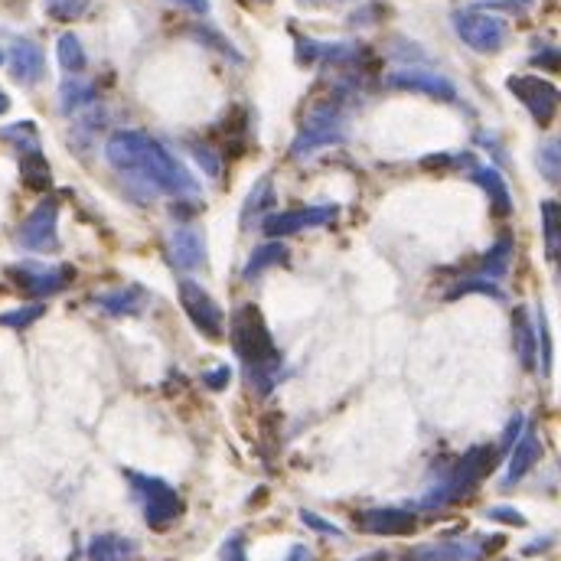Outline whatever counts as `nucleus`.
<instances>
[{
    "mask_svg": "<svg viewBox=\"0 0 561 561\" xmlns=\"http://www.w3.org/2000/svg\"><path fill=\"white\" fill-rule=\"evenodd\" d=\"M108 164L128 173L134 180H144L151 190L170 193V196H193L199 186L186 173V167L160 141H154L144 131H118L105 144Z\"/></svg>",
    "mask_w": 561,
    "mask_h": 561,
    "instance_id": "obj_1",
    "label": "nucleus"
},
{
    "mask_svg": "<svg viewBox=\"0 0 561 561\" xmlns=\"http://www.w3.org/2000/svg\"><path fill=\"white\" fill-rule=\"evenodd\" d=\"M232 353L242 359L248 379L255 382L258 395H268L281 382V353L268 330L265 317L255 304H239L232 310Z\"/></svg>",
    "mask_w": 561,
    "mask_h": 561,
    "instance_id": "obj_2",
    "label": "nucleus"
},
{
    "mask_svg": "<svg viewBox=\"0 0 561 561\" xmlns=\"http://www.w3.org/2000/svg\"><path fill=\"white\" fill-rule=\"evenodd\" d=\"M496 460H500V447H490V444L470 447V451L451 467V473H447V477L434 486L431 493H425L421 506H425V509H441V506L460 503L464 496H470L483 483L486 473L496 467Z\"/></svg>",
    "mask_w": 561,
    "mask_h": 561,
    "instance_id": "obj_3",
    "label": "nucleus"
},
{
    "mask_svg": "<svg viewBox=\"0 0 561 561\" xmlns=\"http://www.w3.org/2000/svg\"><path fill=\"white\" fill-rule=\"evenodd\" d=\"M128 483H131V490H134L137 500H141L144 519H147V526H151V529H170L173 522L183 516L180 493L173 490L167 480L128 470Z\"/></svg>",
    "mask_w": 561,
    "mask_h": 561,
    "instance_id": "obj_4",
    "label": "nucleus"
},
{
    "mask_svg": "<svg viewBox=\"0 0 561 561\" xmlns=\"http://www.w3.org/2000/svg\"><path fill=\"white\" fill-rule=\"evenodd\" d=\"M177 297H180L183 314L190 317V323L199 333L209 336V340H222V333H226V314H222L216 297L209 294L203 284L193 281V278H180L177 281Z\"/></svg>",
    "mask_w": 561,
    "mask_h": 561,
    "instance_id": "obj_5",
    "label": "nucleus"
},
{
    "mask_svg": "<svg viewBox=\"0 0 561 561\" xmlns=\"http://www.w3.org/2000/svg\"><path fill=\"white\" fill-rule=\"evenodd\" d=\"M454 30L457 36L464 40L470 49H477V53H500L503 43H506V20L486 14V10H457L454 14Z\"/></svg>",
    "mask_w": 561,
    "mask_h": 561,
    "instance_id": "obj_6",
    "label": "nucleus"
},
{
    "mask_svg": "<svg viewBox=\"0 0 561 561\" xmlns=\"http://www.w3.org/2000/svg\"><path fill=\"white\" fill-rule=\"evenodd\" d=\"M346 141V124H343V115L336 105H320L310 111L307 124L301 128V134L294 137L291 144V154L294 157H307L320 151V147H330V144H340Z\"/></svg>",
    "mask_w": 561,
    "mask_h": 561,
    "instance_id": "obj_7",
    "label": "nucleus"
},
{
    "mask_svg": "<svg viewBox=\"0 0 561 561\" xmlns=\"http://www.w3.org/2000/svg\"><path fill=\"white\" fill-rule=\"evenodd\" d=\"M7 278L17 284V288L36 297V301H43V297H53L59 291H66L72 278H76V271L69 265H36V261H20V265H10L7 268Z\"/></svg>",
    "mask_w": 561,
    "mask_h": 561,
    "instance_id": "obj_8",
    "label": "nucleus"
},
{
    "mask_svg": "<svg viewBox=\"0 0 561 561\" xmlns=\"http://www.w3.org/2000/svg\"><path fill=\"white\" fill-rule=\"evenodd\" d=\"M506 85H509V92H513L522 102V108H526L529 115L535 118V124L548 128V124L555 121L558 108H561V89H558V85H552L542 76H513Z\"/></svg>",
    "mask_w": 561,
    "mask_h": 561,
    "instance_id": "obj_9",
    "label": "nucleus"
},
{
    "mask_svg": "<svg viewBox=\"0 0 561 561\" xmlns=\"http://www.w3.org/2000/svg\"><path fill=\"white\" fill-rule=\"evenodd\" d=\"M56 226H59V203H56V199H43V203L20 222L17 245L27 248V252H36V255L56 252V248H59Z\"/></svg>",
    "mask_w": 561,
    "mask_h": 561,
    "instance_id": "obj_10",
    "label": "nucleus"
},
{
    "mask_svg": "<svg viewBox=\"0 0 561 561\" xmlns=\"http://www.w3.org/2000/svg\"><path fill=\"white\" fill-rule=\"evenodd\" d=\"M340 216V206H301V209H288V213H274L265 216L261 222V232L268 235V239H284V235H297V232H307V229H323L336 222Z\"/></svg>",
    "mask_w": 561,
    "mask_h": 561,
    "instance_id": "obj_11",
    "label": "nucleus"
},
{
    "mask_svg": "<svg viewBox=\"0 0 561 561\" xmlns=\"http://www.w3.org/2000/svg\"><path fill=\"white\" fill-rule=\"evenodd\" d=\"M500 535H470V539H447L434 545H421L411 552V561H483L493 548H500Z\"/></svg>",
    "mask_w": 561,
    "mask_h": 561,
    "instance_id": "obj_12",
    "label": "nucleus"
},
{
    "mask_svg": "<svg viewBox=\"0 0 561 561\" xmlns=\"http://www.w3.org/2000/svg\"><path fill=\"white\" fill-rule=\"evenodd\" d=\"M356 526L369 535H411L418 529V516L402 506H379L359 513Z\"/></svg>",
    "mask_w": 561,
    "mask_h": 561,
    "instance_id": "obj_13",
    "label": "nucleus"
},
{
    "mask_svg": "<svg viewBox=\"0 0 561 561\" xmlns=\"http://www.w3.org/2000/svg\"><path fill=\"white\" fill-rule=\"evenodd\" d=\"M392 89H405V92H421V95H431V98H441V102H454L457 89L451 79L438 76V72H428V69H398L392 72L389 79Z\"/></svg>",
    "mask_w": 561,
    "mask_h": 561,
    "instance_id": "obj_14",
    "label": "nucleus"
},
{
    "mask_svg": "<svg viewBox=\"0 0 561 561\" xmlns=\"http://www.w3.org/2000/svg\"><path fill=\"white\" fill-rule=\"evenodd\" d=\"M7 62H10V76L20 85H36L46 76V56L33 40H17L10 46Z\"/></svg>",
    "mask_w": 561,
    "mask_h": 561,
    "instance_id": "obj_15",
    "label": "nucleus"
},
{
    "mask_svg": "<svg viewBox=\"0 0 561 561\" xmlns=\"http://www.w3.org/2000/svg\"><path fill=\"white\" fill-rule=\"evenodd\" d=\"M542 457V441H539V431L535 425H526L519 434V441L513 447V457H509V467H506V477H503V486H516L526 473L539 464Z\"/></svg>",
    "mask_w": 561,
    "mask_h": 561,
    "instance_id": "obj_16",
    "label": "nucleus"
},
{
    "mask_svg": "<svg viewBox=\"0 0 561 561\" xmlns=\"http://www.w3.org/2000/svg\"><path fill=\"white\" fill-rule=\"evenodd\" d=\"M170 258L173 265L183 271H196L206 265V242L203 232L193 226H180L177 232L170 235Z\"/></svg>",
    "mask_w": 561,
    "mask_h": 561,
    "instance_id": "obj_17",
    "label": "nucleus"
},
{
    "mask_svg": "<svg viewBox=\"0 0 561 561\" xmlns=\"http://www.w3.org/2000/svg\"><path fill=\"white\" fill-rule=\"evenodd\" d=\"M513 346L519 356V366L532 372L539 366V330L532 327V314L529 307H516L513 310Z\"/></svg>",
    "mask_w": 561,
    "mask_h": 561,
    "instance_id": "obj_18",
    "label": "nucleus"
},
{
    "mask_svg": "<svg viewBox=\"0 0 561 561\" xmlns=\"http://www.w3.org/2000/svg\"><path fill=\"white\" fill-rule=\"evenodd\" d=\"M470 180L477 183V186H483V193L490 196L496 216H509V213H513V196H509V186H506L500 170H496V167H473L470 170Z\"/></svg>",
    "mask_w": 561,
    "mask_h": 561,
    "instance_id": "obj_19",
    "label": "nucleus"
},
{
    "mask_svg": "<svg viewBox=\"0 0 561 561\" xmlns=\"http://www.w3.org/2000/svg\"><path fill=\"white\" fill-rule=\"evenodd\" d=\"M85 555H89V561H134L137 542L128 539V535L105 532V535H95L89 548H85Z\"/></svg>",
    "mask_w": 561,
    "mask_h": 561,
    "instance_id": "obj_20",
    "label": "nucleus"
},
{
    "mask_svg": "<svg viewBox=\"0 0 561 561\" xmlns=\"http://www.w3.org/2000/svg\"><path fill=\"white\" fill-rule=\"evenodd\" d=\"M542 239L548 261L561 271V203L558 199H545L542 203Z\"/></svg>",
    "mask_w": 561,
    "mask_h": 561,
    "instance_id": "obj_21",
    "label": "nucleus"
},
{
    "mask_svg": "<svg viewBox=\"0 0 561 561\" xmlns=\"http://www.w3.org/2000/svg\"><path fill=\"white\" fill-rule=\"evenodd\" d=\"M95 304L105 310V314L115 317H137L144 310V291L141 288H121V291H108L98 294Z\"/></svg>",
    "mask_w": 561,
    "mask_h": 561,
    "instance_id": "obj_22",
    "label": "nucleus"
},
{
    "mask_svg": "<svg viewBox=\"0 0 561 561\" xmlns=\"http://www.w3.org/2000/svg\"><path fill=\"white\" fill-rule=\"evenodd\" d=\"M288 255H291L288 245L278 242V239H271L268 245H261V248H255V252H252V258H248V265L242 271V278L245 281H255L258 274H265L268 268L284 265V261H288Z\"/></svg>",
    "mask_w": 561,
    "mask_h": 561,
    "instance_id": "obj_23",
    "label": "nucleus"
},
{
    "mask_svg": "<svg viewBox=\"0 0 561 561\" xmlns=\"http://www.w3.org/2000/svg\"><path fill=\"white\" fill-rule=\"evenodd\" d=\"M509 261H513V239L503 235V239L496 242L490 252H486V258L480 261L477 274H480V278H486V281H500L503 274L509 271Z\"/></svg>",
    "mask_w": 561,
    "mask_h": 561,
    "instance_id": "obj_24",
    "label": "nucleus"
},
{
    "mask_svg": "<svg viewBox=\"0 0 561 561\" xmlns=\"http://www.w3.org/2000/svg\"><path fill=\"white\" fill-rule=\"evenodd\" d=\"M271 203H274V186H271V177H265L252 190V196H248V203L242 209V229H252L255 222H265Z\"/></svg>",
    "mask_w": 561,
    "mask_h": 561,
    "instance_id": "obj_25",
    "label": "nucleus"
},
{
    "mask_svg": "<svg viewBox=\"0 0 561 561\" xmlns=\"http://www.w3.org/2000/svg\"><path fill=\"white\" fill-rule=\"evenodd\" d=\"M20 177L36 193H43V190H49V186H53V173H49V164H46L43 151L20 157Z\"/></svg>",
    "mask_w": 561,
    "mask_h": 561,
    "instance_id": "obj_26",
    "label": "nucleus"
},
{
    "mask_svg": "<svg viewBox=\"0 0 561 561\" xmlns=\"http://www.w3.org/2000/svg\"><path fill=\"white\" fill-rule=\"evenodd\" d=\"M95 102V85L92 82H82V79H69V82H62V89H59V105L66 115H76V111L82 108H89Z\"/></svg>",
    "mask_w": 561,
    "mask_h": 561,
    "instance_id": "obj_27",
    "label": "nucleus"
},
{
    "mask_svg": "<svg viewBox=\"0 0 561 561\" xmlns=\"http://www.w3.org/2000/svg\"><path fill=\"white\" fill-rule=\"evenodd\" d=\"M0 141L14 144L20 157L40 151V131H36L33 121H17V124H10V128H0Z\"/></svg>",
    "mask_w": 561,
    "mask_h": 561,
    "instance_id": "obj_28",
    "label": "nucleus"
},
{
    "mask_svg": "<svg viewBox=\"0 0 561 561\" xmlns=\"http://www.w3.org/2000/svg\"><path fill=\"white\" fill-rule=\"evenodd\" d=\"M56 56H59V66L66 69V72H72V76H79V72L85 69V49H82L76 33H62L59 36Z\"/></svg>",
    "mask_w": 561,
    "mask_h": 561,
    "instance_id": "obj_29",
    "label": "nucleus"
},
{
    "mask_svg": "<svg viewBox=\"0 0 561 561\" xmlns=\"http://www.w3.org/2000/svg\"><path fill=\"white\" fill-rule=\"evenodd\" d=\"M464 294H486V297H496V301H503V291L496 281H486L480 274H470V278H460L451 291H447V301H457V297Z\"/></svg>",
    "mask_w": 561,
    "mask_h": 561,
    "instance_id": "obj_30",
    "label": "nucleus"
},
{
    "mask_svg": "<svg viewBox=\"0 0 561 561\" xmlns=\"http://www.w3.org/2000/svg\"><path fill=\"white\" fill-rule=\"evenodd\" d=\"M46 17L49 20H59V23H72V20H82L89 14V0H46Z\"/></svg>",
    "mask_w": 561,
    "mask_h": 561,
    "instance_id": "obj_31",
    "label": "nucleus"
},
{
    "mask_svg": "<svg viewBox=\"0 0 561 561\" xmlns=\"http://www.w3.org/2000/svg\"><path fill=\"white\" fill-rule=\"evenodd\" d=\"M46 314L43 301H33L27 307H17V310H7V314H0V327H10V330H27L30 323H36Z\"/></svg>",
    "mask_w": 561,
    "mask_h": 561,
    "instance_id": "obj_32",
    "label": "nucleus"
},
{
    "mask_svg": "<svg viewBox=\"0 0 561 561\" xmlns=\"http://www.w3.org/2000/svg\"><path fill=\"white\" fill-rule=\"evenodd\" d=\"M539 170L545 173V180H561V137H552L539 147Z\"/></svg>",
    "mask_w": 561,
    "mask_h": 561,
    "instance_id": "obj_33",
    "label": "nucleus"
},
{
    "mask_svg": "<svg viewBox=\"0 0 561 561\" xmlns=\"http://www.w3.org/2000/svg\"><path fill=\"white\" fill-rule=\"evenodd\" d=\"M539 369L542 376L552 372V336H548V323H545V314H539Z\"/></svg>",
    "mask_w": 561,
    "mask_h": 561,
    "instance_id": "obj_34",
    "label": "nucleus"
},
{
    "mask_svg": "<svg viewBox=\"0 0 561 561\" xmlns=\"http://www.w3.org/2000/svg\"><path fill=\"white\" fill-rule=\"evenodd\" d=\"M301 522H304L307 529L320 532V535H336V539H340V535H343V529H340V526H333V522H327L323 516L310 513V509H301Z\"/></svg>",
    "mask_w": 561,
    "mask_h": 561,
    "instance_id": "obj_35",
    "label": "nucleus"
},
{
    "mask_svg": "<svg viewBox=\"0 0 561 561\" xmlns=\"http://www.w3.org/2000/svg\"><path fill=\"white\" fill-rule=\"evenodd\" d=\"M193 154H196V160H199V167H203L209 177H219V170H222V164H219V157H216V151L213 147H203V144H196L193 147Z\"/></svg>",
    "mask_w": 561,
    "mask_h": 561,
    "instance_id": "obj_36",
    "label": "nucleus"
},
{
    "mask_svg": "<svg viewBox=\"0 0 561 561\" xmlns=\"http://www.w3.org/2000/svg\"><path fill=\"white\" fill-rule=\"evenodd\" d=\"M535 0H483L477 4V10H509V14H522V10H529Z\"/></svg>",
    "mask_w": 561,
    "mask_h": 561,
    "instance_id": "obj_37",
    "label": "nucleus"
},
{
    "mask_svg": "<svg viewBox=\"0 0 561 561\" xmlns=\"http://www.w3.org/2000/svg\"><path fill=\"white\" fill-rule=\"evenodd\" d=\"M522 428H526V418H522V415L509 418V425H506V431H503V441H500V451H513L516 441H519V434H522Z\"/></svg>",
    "mask_w": 561,
    "mask_h": 561,
    "instance_id": "obj_38",
    "label": "nucleus"
},
{
    "mask_svg": "<svg viewBox=\"0 0 561 561\" xmlns=\"http://www.w3.org/2000/svg\"><path fill=\"white\" fill-rule=\"evenodd\" d=\"M222 561H248L245 558V542H242V532H235L226 539V545H222Z\"/></svg>",
    "mask_w": 561,
    "mask_h": 561,
    "instance_id": "obj_39",
    "label": "nucleus"
},
{
    "mask_svg": "<svg viewBox=\"0 0 561 561\" xmlns=\"http://www.w3.org/2000/svg\"><path fill=\"white\" fill-rule=\"evenodd\" d=\"M196 36H199V40H203V43L209 40V43H213L216 49H222V53H226L229 59H235V62H242V56H239V53H235V49H232V46H229L226 40H222V36H219L216 30H203V27H199V30H196Z\"/></svg>",
    "mask_w": 561,
    "mask_h": 561,
    "instance_id": "obj_40",
    "label": "nucleus"
},
{
    "mask_svg": "<svg viewBox=\"0 0 561 561\" xmlns=\"http://www.w3.org/2000/svg\"><path fill=\"white\" fill-rule=\"evenodd\" d=\"M203 382H206L213 392H222V389H226V385L232 382V369H229V366H219V369H213V372H206Z\"/></svg>",
    "mask_w": 561,
    "mask_h": 561,
    "instance_id": "obj_41",
    "label": "nucleus"
},
{
    "mask_svg": "<svg viewBox=\"0 0 561 561\" xmlns=\"http://www.w3.org/2000/svg\"><path fill=\"white\" fill-rule=\"evenodd\" d=\"M486 516L496 519V522H509V526H526V519H522L519 509H509V506H493Z\"/></svg>",
    "mask_w": 561,
    "mask_h": 561,
    "instance_id": "obj_42",
    "label": "nucleus"
},
{
    "mask_svg": "<svg viewBox=\"0 0 561 561\" xmlns=\"http://www.w3.org/2000/svg\"><path fill=\"white\" fill-rule=\"evenodd\" d=\"M284 561H314V555H310V548H304V545H294V548H291V555L284 558Z\"/></svg>",
    "mask_w": 561,
    "mask_h": 561,
    "instance_id": "obj_43",
    "label": "nucleus"
},
{
    "mask_svg": "<svg viewBox=\"0 0 561 561\" xmlns=\"http://www.w3.org/2000/svg\"><path fill=\"white\" fill-rule=\"evenodd\" d=\"M532 62H535V66H545V62H548V66H558L561 69V53H542V56H535Z\"/></svg>",
    "mask_w": 561,
    "mask_h": 561,
    "instance_id": "obj_44",
    "label": "nucleus"
},
{
    "mask_svg": "<svg viewBox=\"0 0 561 561\" xmlns=\"http://www.w3.org/2000/svg\"><path fill=\"white\" fill-rule=\"evenodd\" d=\"M177 4L196 10V14H209V0H177Z\"/></svg>",
    "mask_w": 561,
    "mask_h": 561,
    "instance_id": "obj_45",
    "label": "nucleus"
},
{
    "mask_svg": "<svg viewBox=\"0 0 561 561\" xmlns=\"http://www.w3.org/2000/svg\"><path fill=\"white\" fill-rule=\"evenodd\" d=\"M7 111H10V95L0 89V115H7Z\"/></svg>",
    "mask_w": 561,
    "mask_h": 561,
    "instance_id": "obj_46",
    "label": "nucleus"
},
{
    "mask_svg": "<svg viewBox=\"0 0 561 561\" xmlns=\"http://www.w3.org/2000/svg\"><path fill=\"white\" fill-rule=\"evenodd\" d=\"M356 561H385V552H376V555H366V558H356Z\"/></svg>",
    "mask_w": 561,
    "mask_h": 561,
    "instance_id": "obj_47",
    "label": "nucleus"
},
{
    "mask_svg": "<svg viewBox=\"0 0 561 561\" xmlns=\"http://www.w3.org/2000/svg\"><path fill=\"white\" fill-rule=\"evenodd\" d=\"M317 4H320V0H317Z\"/></svg>",
    "mask_w": 561,
    "mask_h": 561,
    "instance_id": "obj_48",
    "label": "nucleus"
}]
</instances>
